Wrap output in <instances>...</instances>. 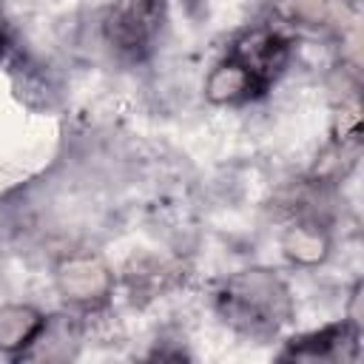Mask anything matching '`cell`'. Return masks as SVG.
Segmentation results:
<instances>
[{"mask_svg":"<svg viewBox=\"0 0 364 364\" xmlns=\"http://www.w3.org/2000/svg\"><path fill=\"white\" fill-rule=\"evenodd\" d=\"M6 46H9V23H6V14L0 9V60L6 54Z\"/></svg>","mask_w":364,"mask_h":364,"instance_id":"obj_6","label":"cell"},{"mask_svg":"<svg viewBox=\"0 0 364 364\" xmlns=\"http://www.w3.org/2000/svg\"><path fill=\"white\" fill-rule=\"evenodd\" d=\"M222 321L247 338L276 336L293 316L287 284L270 270H242L222 282L216 293Z\"/></svg>","mask_w":364,"mask_h":364,"instance_id":"obj_2","label":"cell"},{"mask_svg":"<svg viewBox=\"0 0 364 364\" xmlns=\"http://www.w3.org/2000/svg\"><path fill=\"white\" fill-rule=\"evenodd\" d=\"M358 327L353 321L327 324L316 333L299 336L287 341L279 358H299V361H355L358 358Z\"/></svg>","mask_w":364,"mask_h":364,"instance_id":"obj_4","label":"cell"},{"mask_svg":"<svg viewBox=\"0 0 364 364\" xmlns=\"http://www.w3.org/2000/svg\"><path fill=\"white\" fill-rule=\"evenodd\" d=\"M46 321L28 310V307H6L0 310V347L3 350H17L26 344H34L37 336L43 333Z\"/></svg>","mask_w":364,"mask_h":364,"instance_id":"obj_5","label":"cell"},{"mask_svg":"<svg viewBox=\"0 0 364 364\" xmlns=\"http://www.w3.org/2000/svg\"><path fill=\"white\" fill-rule=\"evenodd\" d=\"M165 0H114L102 17L105 43L128 63H142L159 37Z\"/></svg>","mask_w":364,"mask_h":364,"instance_id":"obj_3","label":"cell"},{"mask_svg":"<svg viewBox=\"0 0 364 364\" xmlns=\"http://www.w3.org/2000/svg\"><path fill=\"white\" fill-rule=\"evenodd\" d=\"M293 54L290 37L273 23H250L242 28L205 82V94L216 105H242L264 97L284 74Z\"/></svg>","mask_w":364,"mask_h":364,"instance_id":"obj_1","label":"cell"}]
</instances>
